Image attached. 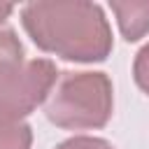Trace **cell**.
<instances>
[{
	"label": "cell",
	"instance_id": "7a4b0ae2",
	"mask_svg": "<svg viewBox=\"0 0 149 149\" xmlns=\"http://www.w3.org/2000/svg\"><path fill=\"white\" fill-rule=\"evenodd\" d=\"M112 109V86L102 72L65 74L49 105L47 116L65 128L102 126Z\"/></svg>",
	"mask_w": 149,
	"mask_h": 149
},
{
	"label": "cell",
	"instance_id": "3957f363",
	"mask_svg": "<svg viewBox=\"0 0 149 149\" xmlns=\"http://www.w3.org/2000/svg\"><path fill=\"white\" fill-rule=\"evenodd\" d=\"M112 9L119 14V26L126 35V40H140L149 30V2H112Z\"/></svg>",
	"mask_w": 149,
	"mask_h": 149
},
{
	"label": "cell",
	"instance_id": "277c9868",
	"mask_svg": "<svg viewBox=\"0 0 149 149\" xmlns=\"http://www.w3.org/2000/svg\"><path fill=\"white\" fill-rule=\"evenodd\" d=\"M30 128L16 119L0 116V149H28Z\"/></svg>",
	"mask_w": 149,
	"mask_h": 149
},
{
	"label": "cell",
	"instance_id": "5b68a950",
	"mask_svg": "<svg viewBox=\"0 0 149 149\" xmlns=\"http://www.w3.org/2000/svg\"><path fill=\"white\" fill-rule=\"evenodd\" d=\"M135 77H137V84L149 93V44L140 51L135 61Z\"/></svg>",
	"mask_w": 149,
	"mask_h": 149
},
{
	"label": "cell",
	"instance_id": "52a82bcc",
	"mask_svg": "<svg viewBox=\"0 0 149 149\" xmlns=\"http://www.w3.org/2000/svg\"><path fill=\"white\" fill-rule=\"evenodd\" d=\"M9 12H12V5H0V21H2Z\"/></svg>",
	"mask_w": 149,
	"mask_h": 149
},
{
	"label": "cell",
	"instance_id": "8992f818",
	"mask_svg": "<svg viewBox=\"0 0 149 149\" xmlns=\"http://www.w3.org/2000/svg\"><path fill=\"white\" fill-rule=\"evenodd\" d=\"M58 149H114V147H109L105 140H98V137H74L63 142Z\"/></svg>",
	"mask_w": 149,
	"mask_h": 149
},
{
	"label": "cell",
	"instance_id": "6da1fadb",
	"mask_svg": "<svg viewBox=\"0 0 149 149\" xmlns=\"http://www.w3.org/2000/svg\"><path fill=\"white\" fill-rule=\"evenodd\" d=\"M23 23L42 49L70 61H100L112 47L109 28L98 5L33 2L23 9Z\"/></svg>",
	"mask_w": 149,
	"mask_h": 149
}]
</instances>
